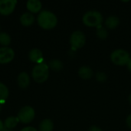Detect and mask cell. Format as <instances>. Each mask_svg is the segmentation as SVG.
<instances>
[{"label": "cell", "instance_id": "6da1fadb", "mask_svg": "<svg viewBox=\"0 0 131 131\" xmlns=\"http://www.w3.org/2000/svg\"><path fill=\"white\" fill-rule=\"evenodd\" d=\"M37 21L38 25L43 29L50 30L57 25L58 18L53 12L45 10L39 13L37 18Z\"/></svg>", "mask_w": 131, "mask_h": 131}, {"label": "cell", "instance_id": "7a4b0ae2", "mask_svg": "<svg viewBox=\"0 0 131 131\" xmlns=\"http://www.w3.org/2000/svg\"><path fill=\"white\" fill-rule=\"evenodd\" d=\"M33 79L37 83H43L46 81L49 76V67L45 63H41L35 65L31 71Z\"/></svg>", "mask_w": 131, "mask_h": 131}, {"label": "cell", "instance_id": "3957f363", "mask_svg": "<svg viewBox=\"0 0 131 131\" xmlns=\"http://www.w3.org/2000/svg\"><path fill=\"white\" fill-rule=\"evenodd\" d=\"M103 16L97 11H89L83 16V22L88 27H98L101 25Z\"/></svg>", "mask_w": 131, "mask_h": 131}, {"label": "cell", "instance_id": "277c9868", "mask_svg": "<svg viewBox=\"0 0 131 131\" xmlns=\"http://www.w3.org/2000/svg\"><path fill=\"white\" fill-rule=\"evenodd\" d=\"M111 60L114 64L123 66L128 64L130 60V54L125 50L117 49L111 53Z\"/></svg>", "mask_w": 131, "mask_h": 131}, {"label": "cell", "instance_id": "5b68a950", "mask_svg": "<svg viewBox=\"0 0 131 131\" xmlns=\"http://www.w3.org/2000/svg\"><path fill=\"white\" fill-rule=\"evenodd\" d=\"M35 116V110L31 107L25 106L19 111L17 117L18 118L20 122L27 124L34 120Z\"/></svg>", "mask_w": 131, "mask_h": 131}, {"label": "cell", "instance_id": "8992f818", "mask_svg": "<svg viewBox=\"0 0 131 131\" xmlns=\"http://www.w3.org/2000/svg\"><path fill=\"white\" fill-rule=\"evenodd\" d=\"M70 42H71L72 49L74 50L82 48L86 42V38H85L84 34L81 31H74L71 35Z\"/></svg>", "mask_w": 131, "mask_h": 131}, {"label": "cell", "instance_id": "52a82bcc", "mask_svg": "<svg viewBox=\"0 0 131 131\" xmlns=\"http://www.w3.org/2000/svg\"><path fill=\"white\" fill-rule=\"evenodd\" d=\"M15 0H0V14L2 15H8L12 14L16 6Z\"/></svg>", "mask_w": 131, "mask_h": 131}, {"label": "cell", "instance_id": "ba28073f", "mask_svg": "<svg viewBox=\"0 0 131 131\" xmlns=\"http://www.w3.org/2000/svg\"><path fill=\"white\" fill-rule=\"evenodd\" d=\"M15 57L14 51L8 47L0 48V64H8L11 62Z\"/></svg>", "mask_w": 131, "mask_h": 131}, {"label": "cell", "instance_id": "9c48e42d", "mask_svg": "<svg viewBox=\"0 0 131 131\" xmlns=\"http://www.w3.org/2000/svg\"><path fill=\"white\" fill-rule=\"evenodd\" d=\"M28 56H29V59L34 63H37L38 64L43 63V60H44L43 54L42 51L38 48L31 49L29 52Z\"/></svg>", "mask_w": 131, "mask_h": 131}, {"label": "cell", "instance_id": "30bf717a", "mask_svg": "<svg viewBox=\"0 0 131 131\" xmlns=\"http://www.w3.org/2000/svg\"><path fill=\"white\" fill-rule=\"evenodd\" d=\"M27 9L30 13H38L42 8V4L39 0H28L26 3Z\"/></svg>", "mask_w": 131, "mask_h": 131}, {"label": "cell", "instance_id": "8fae6325", "mask_svg": "<svg viewBox=\"0 0 131 131\" xmlns=\"http://www.w3.org/2000/svg\"><path fill=\"white\" fill-rule=\"evenodd\" d=\"M18 84L21 88H26L30 84V77L26 72H21L18 76Z\"/></svg>", "mask_w": 131, "mask_h": 131}, {"label": "cell", "instance_id": "7c38bea8", "mask_svg": "<svg viewBox=\"0 0 131 131\" xmlns=\"http://www.w3.org/2000/svg\"><path fill=\"white\" fill-rule=\"evenodd\" d=\"M35 20V16L30 12H25L20 17V21L24 26H31L34 24Z\"/></svg>", "mask_w": 131, "mask_h": 131}, {"label": "cell", "instance_id": "4fadbf2b", "mask_svg": "<svg viewBox=\"0 0 131 131\" xmlns=\"http://www.w3.org/2000/svg\"><path fill=\"white\" fill-rule=\"evenodd\" d=\"M78 75L80 76L81 78H82L84 80H88L92 78L93 71L89 67L83 66V67L80 68V69L78 71Z\"/></svg>", "mask_w": 131, "mask_h": 131}, {"label": "cell", "instance_id": "5bb4252c", "mask_svg": "<svg viewBox=\"0 0 131 131\" xmlns=\"http://www.w3.org/2000/svg\"><path fill=\"white\" fill-rule=\"evenodd\" d=\"M19 122V120L17 117H8L5 119L4 122V127L7 130H11L15 128Z\"/></svg>", "mask_w": 131, "mask_h": 131}, {"label": "cell", "instance_id": "9a60e30c", "mask_svg": "<svg viewBox=\"0 0 131 131\" xmlns=\"http://www.w3.org/2000/svg\"><path fill=\"white\" fill-rule=\"evenodd\" d=\"M120 24V20L117 16L112 15L110 16L107 18L106 21H105V25L106 27H107L110 29H114L116 28Z\"/></svg>", "mask_w": 131, "mask_h": 131}, {"label": "cell", "instance_id": "2e32d148", "mask_svg": "<svg viewBox=\"0 0 131 131\" xmlns=\"http://www.w3.org/2000/svg\"><path fill=\"white\" fill-rule=\"evenodd\" d=\"M54 129L53 121L50 119L42 121L39 125V131H52Z\"/></svg>", "mask_w": 131, "mask_h": 131}, {"label": "cell", "instance_id": "e0dca14e", "mask_svg": "<svg viewBox=\"0 0 131 131\" xmlns=\"http://www.w3.org/2000/svg\"><path fill=\"white\" fill-rule=\"evenodd\" d=\"M8 97V89L2 83H0V104H3Z\"/></svg>", "mask_w": 131, "mask_h": 131}, {"label": "cell", "instance_id": "ac0fdd59", "mask_svg": "<svg viewBox=\"0 0 131 131\" xmlns=\"http://www.w3.org/2000/svg\"><path fill=\"white\" fill-rule=\"evenodd\" d=\"M12 39L8 34L5 32L0 33V45L3 47H8L11 44Z\"/></svg>", "mask_w": 131, "mask_h": 131}, {"label": "cell", "instance_id": "d6986e66", "mask_svg": "<svg viewBox=\"0 0 131 131\" xmlns=\"http://www.w3.org/2000/svg\"><path fill=\"white\" fill-rule=\"evenodd\" d=\"M48 67L51 68L52 70L54 71H60L63 68V64L62 62L60 61V60H58V59H54V60H51L49 62V64H48Z\"/></svg>", "mask_w": 131, "mask_h": 131}, {"label": "cell", "instance_id": "ffe728a7", "mask_svg": "<svg viewBox=\"0 0 131 131\" xmlns=\"http://www.w3.org/2000/svg\"><path fill=\"white\" fill-rule=\"evenodd\" d=\"M96 35L97 36L100 38V39H106L107 38L108 35V32L107 31V29L104 27H102L101 25L98 26L97 28V31H96Z\"/></svg>", "mask_w": 131, "mask_h": 131}, {"label": "cell", "instance_id": "44dd1931", "mask_svg": "<svg viewBox=\"0 0 131 131\" xmlns=\"http://www.w3.org/2000/svg\"><path fill=\"white\" fill-rule=\"evenodd\" d=\"M96 79L99 82H105L107 79V76L104 72H97L96 74Z\"/></svg>", "mask_w": 131, "mask_h": 131}, {"label": "cell", "instance_id": "7402d4cb", "mask_svg": "<svg viewBox=\"0 0 131 131\" xmlns=\"http://www.w3.org/2000/svg\"><path fill=\"white\" fill-rule=\"evenodd\" d=\"M20 131H38L35 128L32 127H26L23 129H21Z\"/></svg>", "mask_w": 131, "mask_h": 131}, {"label": "cell", "instance_id": "603a6c76", "mask_svg": "<svg viewBox=\"0 0 131 131\" xmlns=\"http://www.w3.org/2000/svg\"><path fill=\"white\" fill-rule=\"evenodd\" d=\"M88 131H102V130L98 127H96V126H92L89 128Z\"/></svg>", "mask_w": 131, "mask_h": 131}, {"label": "cell", "instance_id": "cb8c5ba5", "mask_svg": "<svg viewBox=\"0 0 131 131\" xmlns=\"http://www.w3.org/2000/svg\"><path fill=\"white\" fill-rule=\"evenodd\" d=\"M127 124L128 127L131 129V114H130L127 118Z\"/></svg>", "mask_w": 131, "mask_h": 131}, {"label": "cell", "instance_id": "d4e9b609", "mask_svg": "<svg viewBox=\"0 0 131 131\" xmlns=\"http://www.w3.org/2000/svg\"><path fill=\"white\" fill-rule=\"evenodd\" d=\"M4 128H5V127H4V123L0 120V131L4 130Z\"/></svg>", "mask_w": 131, "mask_h": 131}, {"label": "cell", "instance_id": "484cf974", "mask_svg": "<svg viewBox=\"0 0 131 131\" xmlns=\"http://www.w3.org/2000/svg\"><path fill=\"white\" fill-rule=\"evenodd\" d=\"M127 68H128V69H129V71L131 72V59L130 60V61L128 62V64H127Z\"/></svg>", "mask_w": 131, "mask_h": 131}, {"label": "cell", "instance_id": "4316f807", "mask_svg": "<svg viewBox=\"0 0 131 131\" xmlns=\"http://www.w3.org/2000/svg\"><path fill=\"white\" fill-rule=\"evenodd\" d=\"M2 105L0 104V113H1V111H2Z\"/></svg>", "mask_w": 131, "mask_h": 131}, {"label": "cell", "instance_id": "83f0119b", "mask_svg": "<svg viewBox=\"0 0 131 131\" xmlns=\"http://www.w3.org/2000/svg\"><path fill=\"white\" fill-rule=\"evenodd\" d=\"M3 131H12L11 130H7V129H4V130Z\"/></svg>", "mask_w": 131, "mask_h": 131}, {"label": "cell", "instance_id": "f1b7e54d", "mask_svg": "<svg viewBox=\"0 0 131 131\" xmlns=\"http://www.w3.org/2000/svg\"><path fill=\"white\" fill-rule=\"evenodd\" d=\"M130 104H131V94L130 95Z\"/></svg>", "mask_w": 131, "mask_h": 131}]
</instances>
